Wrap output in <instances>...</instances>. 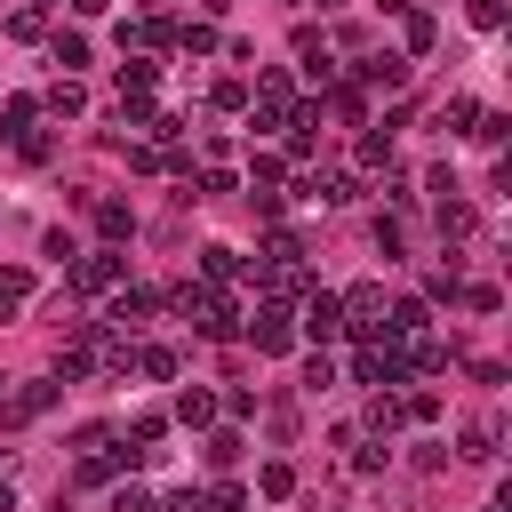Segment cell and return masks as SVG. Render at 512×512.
<instances>
[{
    "label": "cell",
    "mask_w": 512,
    "mask_h": 512,
    "mask_svg": "<svg viewBox=\"0 0 512 512\" xmlns=\"http://www.w3.org/2000/svg\"><path fill=\"white\" fill-rule=\"evenodd\" d=\"M248 336H256V352H264V360H280V352H296V320H288V304L272 296V304H264V312L248 320Z\"/></svg>",
    "instance_id": "obj_1"
},
{
    "label": "cell",
    "mask_w": 512,
    "mask_h": 512,
    "mask_svg": "<svg viewBox=\"0 0 512 512\" xmlns=\"http://www.w3.org/2000/svg\"><path fill=\"white\" fill-rule=\"evenodd\" d=\"M336 304H344V328H352V336H384V288H368V280H360V288H352V296H336Z\"/></svg>",
    "instance_id": "obj_2"
},
{
    "label": "cell",
    "mask_w": 512,
    "mask_h": 512,
    "mask_svg": "<svg viewBox=\"0 0 512 512\" xmlns=\"http://www.w3.org/2000/svg\"><path fill=\"white\" fill-rule=\"evenodd\" d=\"M336 328H344V304H336L328 288H312V296H304V336H320V344H328Z\"/></svg>",
    "instance_id": "obj_3"
},
{
    "label": "cell",
    "mask_w": 512,
    "mask_h": 512,
    "mask_svg": "<svg viewBox=\"0 0 512 512\" xmlns=\"http://www.w3.org/2000/svg\"><path fill=\"white\" fill-rule=\"evenodd\" d=\"M72 280H80V288H120V256H112V248H96V256H80V264H72Z\"/></svg>",
    "instance_id": "obj_4"
},
{
    "label": "cell",
    "mask_w": 512,
    "mask_h": 512,
    "mask_svg": "<svg viewBox=\"0 0 512 512\" xmlns=\"http://www.w3.org/2000/svg\"><path fill=\"white\" fill-rule=\"evenodd\" d=\"M96 368V336H72V344H56V384L64 376H88Z\"/></svg>",
    "instance_id": "obj_5"
},
{
    "label": "cell",
    "mask_w": 512,
    "mask_h": 512,
    "mask_svg": "<svg viewBox=\"0 0 512 512\" xmlns=\"http://www.w3.org/2000/svg\"><path fill=\"white\" fill-rule=\"evenodd\" d=\"M312 200H328V208H344V200H360V176H344V168H328V176H312Z\"/></svg>",
    "instance_id": "obj_6"
},
{
    "label": "cell",
    "mask_w": 512,
    "mask_h": 512,
    "mask_svg": "<svg viewBox=\"0 0 512 512\" xmlns=\"http://www.w3.org/2000/svg\"><path fill=\"white\" fill-rule=\"evenodd\" d=\"M400 424H408V408H400L392 392H376V400H368V432H384V440H392Z\"/></svg>",
    "instance_id": "obj_7"
},
{
    "label": "cell",
    "mask_w": 512,
    "mask_h": 512,
    "mask_svg": "<svg viewBox=\"0 0 512 512\" xmlns=\"http://www.w3.org/2000/svg\"><path fill=\"white\" fill-rule=\"evenodd\" d=\"M360 80H368V88H400V80H408V64H400V56H368V64H360Z\"/></svg>",
    "instance_id": "obj_8"
},
{
    "label": "cell",
    "mask_w": 512,
    "mask_h": 512,
    "mask_svg": "<svg viewBox=\"0 0 512 512\" xmlns=\"http://www.w3.org/2000/svg\"><path fill=\"white\" fill-rule=\"evenodd\" d=\"M40 104H48V112H64V120H72V112H88V88H80V80H56V88H48V96H40Z\"/></svg>",
    "instance_id": "obj_9"
},
{
    "label": "cell",
    "mask_w": 512,
    "mask_h": 512,
    "mask_svg": "<svg viewBox=\"0 0 512 512\" xmlns=\"http://www.w3.org/2000/svg\"><path fill=\"white\" fill-rule=\"evenodd\" d=\"M144 312H152V296L136 288V296H120V304H112V328H120V336H136V328H144Z\"/></svg>",
    "instance_id": "obj_10"
},
{
    "label": "cell",
    "mask_w": 512,
    "mask_h": 512,
    "mask_svg": "<svg viewBox=\"0 0 512 512\" xmlns=\"http://www.w3.org/2000/svg\"><path fill=\"white\" fill-rule=\"evenodd\" d=\"M136 368H144L152 384H168V376H176V352H168V344H144V352H136Z\"/></svg>",
    "instance_id": "obj_11"
},
{
    "label": "cell",
    "mask_w": 512,
    "mask_h": 512,
    "mask_svg": "<svg viewBox=\"0 0 512 512\" xmlns=\"http://www.w3.org/2000/svg\"><path fill=\"white\" fill-rule=\"evenodd\" d=\"M32 112H40L32 96H8V104H0V136H24V128H32Z\"/></svg>",
    "instance_id": "obj_12"
},
{
    "label": "cell",
    "mask_w": 512,
    "mask_h": 512,
    "mask_svg": "<svg viewBox=\"0 0 512 512\" xmlns=\"http://www.w3.org/2000/svg\"><path fill=\"white\" fill-rule=\"evenodd\" d=\"M24 296H32V272H24V264H0V312L24 304Z\"/></svg>",
    "instance_id": "obj_13"
},
{
    "label": "cell",
    "mask_w": 512,
    "mask_h": 512,
    "mask_svg": "<svg viewBox=\"0 0 512 512\" xmlns=\"http://www.w3.org/2000/svg\"><path fill=\"white\" fill-rule=\"evenodd\" d=\"M440 232H448V240H472V208H464V200H440Z\"/></svg>",
    "instance_id": "obj_14"
},
{
    "label": "cell",
    "mask_w": 512,
    "mask_h": 512,
    "mask_svg": "<svg viewBox=\"0 0 512 512\" xmlns=\"http://www.w3.org/2000/svg\"><path fill=\"white\" fill-rule=\"evenodd\" d=\"M176 416H184V424H208V416H216V400L192 384V392H176Z\"/></svg>",
    "instance_id": "obj_15"
},
{
    "label": "cell",
    "mask_w": 512,
    "mask_h": 512,
    "mask_svg": "<svg viewBox=\"0 0 512 512\" xmlns=\"http://www.w3.org/2000/svg\"><path fill=\"white\" fill-rule=\"evenodd\" d=\"M40 32H48L40 8H16V16H8V40H40Z\"/></svg>",
    "instance_id": "obj_16"
},
{
    "label": "cell",
    "mask_w": 512,
    "mask_h": 512,
    "mask_svg": "<svg viewBox=\"0 0 512 512\" xmlns=\"http://www.w3.org/2000/svg\"><path fill=\"white\" fill-rule=\"evenodd\" d=\"M200 272H208V280H232L240 256H232V248H200Z\"/></svg>",
    "instance_id": "obj_17"
},
{
    "label": "cell",
    "mask_w": 512,
    "mask_h": 512,
    "mask_svg": "<svg viewBox=\"0 0 512 512\" xmlns=\"http://www.w3.org/2000/svg\"><path fill=\"white\" fill-rule=\"evenodd\" d=\"M464 456L488 464V456H496V424H472V432H464Z\"/></svg>",
    "instance_id": "obj_18"
},
{
    "label": "cell",
    "mask_w": 512,
    "mask_h": 512,
    "mask_svg": "<svg viewBox=\"0 0 512 512\" xmlns=\"http://www.w3.org/2000/svg\"><path fill=\"white\" fill-rule=\"evenodd\" d=\"M176 40H184V48H192V56H216V24H184V32H176Z\"/></svg>",
    "instance_id": "obj_19"
},
{
    "label": "cell",
    "mask_w": 512,
    "mask_h": 512,
    "mask_svg": "<svg viewBox=\"0 0 512 512\" xmlns=\"http://www.w3.org/2000/svg\"><path fill=\"white\" fill-rule=\"evenodd\" d=\"M360 168H392V136H360Z\"/></svg>",
    "instance_id": "obj_20"
},
{
    "label": "cell",
    "mask_w": 512,
    "mask_h": 512,
    "mask_svg": "<svg viewBox=\"0 0 512 512\" xmlns=\"http://www.w3.org/2000/svg\"><path fill=\"white\" fill-rule=\"evenodd\" d=\"M96 224H104V240H128V208H120V200H104V208H96Z\"/></svg>",
    "instance_id": "obj_21"
},
{
    "label": "cell",
    "mask_w": 512,
    "mask_h": 512,
    "mask_svg": "<svg viewBox=\"0 0 512 512\" xmlns=\"http://www.w3.org/2000/svg\"><path fill=\"white\" fill-rule=\"evenodd\" d=\"M464 16H472L480 32H496V24H504V0H464Z\"/></svg>",
    "instance_id": "obj_22"
},
{
    "label": "cell",
    "mask_w": 512,
    "mask_h": 512,
    "mask_svg": "<svg viewBox=\"0 0 512 512\" xmlns=\"http://www.w3.org/2000/svg\"><path fill=\"white\" fill-rule=\"evenodd\" d=\"M56 64H88V40L80 32H56Z\"/></svg>",
    "instance_id": "obj_23"
},
{
    "label": "cell",
    "mask_w": 512,
    "mask_h": 512,
    "mask_svg": "<svg viewBox=\"0 0 512 512\" xmlns=\"http://www.w3.org/2000/svg\"><path fill=\"white\" fill-rule=\"evenodd\" d=\"M304 384H312V392H328V384H336V368H328V352H312V360H304Z\"/></svg>",
    "instance_id": "obj_24"
},
{
    "label": "cell",
    "mask_w": 512,
    "mask_h": 512,
    "mask_svg": "<svg viewBox=\"0 0 512 512\" xmlns=\"http://www.w3.org/2000/svg\"><path fill=\"white\" fill-rule=\"evenodd\" d=\"M208 464H240V432H216L208 440Z\"/></svg>",
    "instance_id": "obj_25"
},
{
    "label": "cell",
    "mask_w": 512,
    "mask_h": 512,
    "mask_svg": "<svg viewBox=\"0 0 512 512\" xmlns=\"http://www.w3.org/2000/svg\"><path fill=\"white\" fill-rule=\"evenodd\" d=\"M256 480H264V496H288V488H296V472H288V464H264Z\"/></svg>",
    "instance_id": "obj_26"
},
{
    "label": "cell",
    "mask_w": 512,
    "mask_h": 512,
    "mask_svg": "<svg viewBox=\"0 0 512 512\" xmlns=\"http://www.w3.org/2000/svg\"><path fill=\"white\" fill-rule=\"evenodd\" d=\"M160 512H208V496H200V488H176V496H168Z\"/></svg>",
    "instance_id": "obj_27"
},
{
    "label": "cell",
    "mask_w": 512,
    "mask_h": 512,
    "mask_svg": "<svg viewBox=\"0 0 512 512\" xmlns=\"http://www.w3.org/2000/svg\"><path fill=\"white\" fill-rule=\"evenodd\" d=\"M112 512H160V504H152L144 488H120V496H112Z\"/></svg>",
    "instance_id": "obj_28"
},
{
    "label": "cell",
    "mask_w": 512,
    "mask_h": 512,
    "mask_svg": "<svg viewBox=\"0 0 512 512\" xmlns=\"http://www.w3.org/2000/svg\"><path fill=\"white\" fill-rule=\"evenodd\" d=\"M72 8H80V16H104V8H112V0H72Z\"/></svg>",
    "instance_id": "obj_29"
},
{
    "label": "cell",
    "mask_w": 512,
    "mask_h": 512,
    "mask_svg": "<svg viewBox=\"0 0 512 512\" xmlns=\"http://www.w3.org/2000/svg\"><path fill=\"white\" fill-rule=\"evenodd\" d=\"M0 512H16V488H8V480H0Z\"/></svg>",
    "instance_id": "obj_30"
},
{
    "label": "cell",
    "mask_w": 512,
    "mask_h": 512,
    "mask_svg": "<svg viewBox=\"0 0 512 512\" xmlns=\"http://www.w3.org/2000/svg\"><path fill=\"white\" fill-rule=\"evenodd\" d=\"M384 8H408V0H384Z\"/></svg>",
    "instance_id": "obj_31"
}]
</instances>
